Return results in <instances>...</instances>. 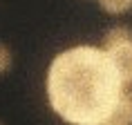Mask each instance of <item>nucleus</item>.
Listing matches in <instances>:
<instances>
[{
    "instance_id": "39448f33",
    "label": "nucleus",
    "mask_w": 132,
    "mask_h": 125,
    "mask_svg": "<svg viewBox=\"0 0 132 125\" xmlns=\"http://www.w3.org/2000/svg\"><path fill=\"white\" fill-rule=\"evenodd\" d=\"M98 5L105 14L110 16H121V14H128L132 9V0H98Z\"/></svg>"
},
{
    "instance_id": "f03ea898",
    "label": "nucleus",
    "mask_w": 132,
    "mask_h": 125,
    "mask_svg": "<svg viewBox=\"0 0 132 125\" xmlns=\"http://www.w3.org/2000/svg\"><path fill=\"white\" fill-rule=\"evenodd\" d=\"M105 56L110 58L112 67H114V72H117V76L121 78V83L123 85H132V40L108 49Z\"/></svg>"
},
{
    "instance_id": "7ed1b4c3",
    "label": "nucleus",
    "mask_w": 132,
    "mask_h": 125,
    "mask_svg": "<svg viewBox=\"0 0 132 125\" xmlns=\"http://www.w3.org/2000/svg\"><path fill=\"white\" fill-rule=\"evenodd\" d=\"M103 125H132V85H123L121 96Z\"/></svg>"
},
{
    "instance_id": "20e7f679",
    "label": "nucleus",
    "mask_w": 132,
    "mask_h": 125,
    "mask_svg": "<svg viewBox=\"0 0 132 125\" xmlns=\"http://www.w3.org/2000/svg\"><path fill=\"white\" fill-rule=\"evenodd\" d=\"M130 40H132V27H128V25H114V27H110L103 34L101 49L108 51V49L117 47V45H123V42H130Z\"/></svg>"
},
{
    "instance_id": "f257e3e1",
    "label": "nucleus",
    "mask_w": 132,
    "mask_h": 125,
    "mask_svg": "<svg viewBox=\"0 0 132 125\" xmlns=\"http://www.w3.org/2000/svg\"><path fill=\"white\" fill-rule=\"evenodd\" d=\"M123 83L101 47L76 45L49 62L45 92L58 118L70 125H103L121 96Z\"/></svg>"
},
{
    "instance_id": "423d86ee",
    "label": "nucleus",
    "mask_w": 132,
    "mask_h": 125,
    "mask_svg": "<svg viewBox=\"0 0 132 125\" xmlns=\"http://www.w3.org/2000/svg\"><path fill=\"white\" fill-rule=\"evenodd\" d=\"M11 65H14V54H11V49L0 42V76L7 74V72L11 69Z\"/></svg>"
},
{
    "instance_id": "0eeeda50",
    "label": "nucleus",
    "mask_w": 132,
    "mask_h": 125,
    "mask_svg": "<svg viewBox=\"0 0 132 125\" xmlns=\"http://www.w3.org/2000/svg\"><path fill=\"white\" fill-rule=\"evenodd\" d=\"M0 125H2V123H0Z\"/></svg>"
}]
</instances>
